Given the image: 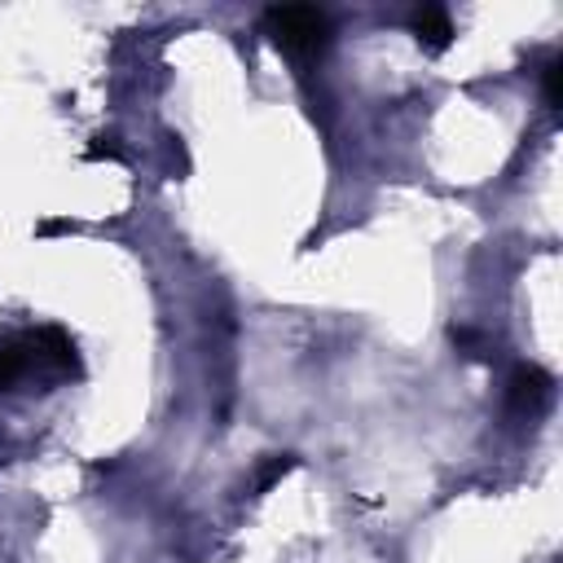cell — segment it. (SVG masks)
Listing matches in <instances>:
<instances>
[{
  "label": "cell",
  "mask_w": 563,
  "mask_h": 563,
  "mask_svg": "<svg viewBox=\"0 0 563 563\" xmlns=\"http://www.w3.org/2000/svg\"><path fill=\"white\" fill-rule=\"evenodd\" d=\"M75 365H79L75 361V343L57 325L22 330V334H13V339L0 343V391H13L31 374H40V378H66V374H75Z\"/></svg>",
  "instance_id": "obj_1"
},
{
  "label": "cell",
  "mask_w": 563,
  "mask_h": 563,
  "mask_svg": "<svg viewBox=\"0 0 563 563\" xmlns=\"http://www.w3.org/2000/svg\"><path fill=\"white\" fill-rule=\"evenodd\" d=\"M264 31L295 57H317L330 44V22L321 9L312 4H286V9H268L264 13Z\"/></svg>",
  "instance_id": "obj_2"
},
{
  "label": "cell",
  "mask_w": 563,
  "mask_h": 563,
  "mask_svg": "<svg viewBox=\"0 0 563 563\" xmlns=\"http://www.w3.org/2000/svg\"><path fill=\"white\" fill-rule=\"evenodd\" d=\"M550 387H554V378L545 374V369H537V365H519L515 369V378H510V409L515 413H541V405L550 400Z\"/></svg>",
  "instance_id": "obj_3"
},
{
  "label": "cell",
  "mask_w": 563,
  "mask_h": 563,
  "mask_svg": "<svg viewBox=\"0 0 563 563\" xmlns=\"http://www.w3.org/2000/svg\"><path fill=\"white\" fill-rule=\"evenodd\" d=\"M413 31H418V40H422L431 53L449 48V40H453V22H449L444 9H418V13H413Z\"/></svg>",
  "instance_id": "obj_4"
},
{
  "label": "cell",
  "mask_w": 563,
  "mask_h": 563,
  "mask_svg": "<svg viewBox=\"0 0 563 563\" xmlns=\"http://www.w3.org/2000/svg\"><path fill=\"white\" fill-rule=\"evenodd\" d=\"M541 88H545V106H559V57H550V62H545Z\"/></svg>",
  "instance_id": "obj_5"
}]
</instances>
